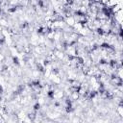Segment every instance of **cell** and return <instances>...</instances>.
Here are the masks:
<instances>
[{
    "label": "cell",
    "mask_w": 123,
    "mask_h": 123,
    "mask_svg": "<svg viewBox=\"0 0 123 123\" xmlns=\"http://www.w3.org/2000/svg\"><path fill=\"white\" fill-rule=\"evenodd\" d=\"M64 22H65V24H66L67 26L72 27V26L76 23V20H75V17H74L73 15H70V16H67V17L64 18Z\"/></svg>",
    "instance_id": "cell-1"
}]
</instances>
